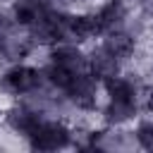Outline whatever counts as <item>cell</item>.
<instances>
[{
    "label": "cell",
    "mask_w": 153,
    "mask_h": 153,
    "mask_svg": "<svg viewBox=\"0 0 153 153\" xmlns=\"http://www.w3.org/2000/svg\"><path fill=\"white\" fill-rule=\"evenodd\" d=\"M131 10H134V5L129 0H100L93 7V14H96V22H98L100 31L108 33V31L122 29L127 17L131 14Z\"/></svg>",
    "instance_id": "52a82bcc"
},
{
    "label": "cell",
    "mask_w": 153,
    "mask_h": 153,
    "mask_svg": "<svg viewBox=\"0 0 153 153\" xmlns=\"http://www.w3.org/2000/svg\"><path fill=\"white\" fill-rule=\"evenodd\" d=\"M88 72L103 84L112 76H117L120 72H124V62H120L115 55H110L105 48L100 45H93L88 50Z\"/></svg>",
    "instance_id": "30bf717a"
},
{
    "label": "cell",
    "mask_w": 153,
    "mask_h": 153,
    "mask_svg": "<svg viewBox=\"0 0 153 153\" xmlns=\"http://www.w3.org/2000/svg\"><path fill=\"white\" fill-rule=\"evenodd\" d=\"M98 45L105 48L110 55H115V57H117L120 62H124V65H129V62L134 60V55L139 53V41H136L131 33H127L124 29H115V31L103 33Z\"/></svg>",
    "instance_id": "9c48e42d"
},
{
    "label": "cell",
    "mask_w": 153,
    "mask_h": 153,
    "mask_svg": "<svg viewBox=\"0 0 153 153\" xmlns=\"http://www.w3.org/2000/svg\"><path fill=\"white\" fill-rule=\"evenodd\" d=\"M41 120H45L38 110H33L29 103H24L22 98H17L14 103H10L5 110H2V127L10 131V134H14V136H19V139H24L26 141V136L38 127V122Z\"/></svg>",
    "instance_id": "277c9868"
},
{
    "label": "cell",
    "mask_w": 153,
    "mask_h": 153,
    "mask_svg": "<svg viewBox=\"0 0 153 153\" xmlns=\"http://www.w3.org/2000/svg\"><path fill=\"white\" fill-rule=\"evenodd\" d=\"M45 60L48 62H55L74 74L79 72H86L88 69V50L79 43H69V41H62V43H55L45 50Z\"/></svg>",
    "instance_id": "8992f818"
},
{
    "label": "cell",
    "mask_w": 153,
    "mask_h": 153,
    "mask_svg": "<svg viewBox=\"0 0 153 153\" xmlns=\"http://www.w3.org/2000/svg\"><path fill=\"white\" fill-rule=\"evenodd\" d=\"M67 100L81 112V115H98L100 110V98H103V84L86 69V72H79L74 74L72 84L67 86L65 91Z\"/></svg>",
    "instance_id": "3957f363"
},
{
    "label": "cell",
    "mask_w": 153,
    "mask_h": 153,
    "mask_svg": "<svg viewBox=\"0 0 153 153\" xmlns=\"http://www.w3.org/2000/svg\"><path fill=\"white\" fill-rule=\"evenodd\" d=\"M141 108H143L146 112H151V115H153V86H148V88L143 91V98H141Z\"/></svg>",
    "instance_id": "7c38bea8"
},
{
    "label": "cell",
    "mask_w": 153,
    "mask_h": 153,
    "mask_svg": "<svg viewBox=\"0 0 153 153\" xmlns=\"http://www.w3.org/2000/svg\"><path fill=\"white\" fill-rule=\"evenodd\" d=\"M74 141V129L72 122L60 120V117H45L38 122V127L26 136V146L31 151H41V153H53V151H65L72 148Z\"/></svg>",
    "instance_id": "6da1fadb"
},
{
    "label": "cell",
    "mask_w": 153,
    "mask_h": 153,
    "mask_svg": "<svg viewBox=\"0 0 153 153\" xmlns=\"http://www.w3.org/2000/svg\"><path fill=\"white\" fill-rule=\"evenodd\" d=\"M33 43L29 41L24 29L10 31L7 36L0 38V65H17V62H29L33 53Z\"/></svg>",
    "instance_id": "ba28073f"
},
{
    "label": "cell",
    "mask_w": 153,
    "mask_h": 153,
    "mask_svg": "<svg viewBox=\"0 0 153 153\" xmlns=\"http://www.w3.org/2000/svg\"><path fill=\"white\" fill-rule=\"evenodd\" d=\"M141 100H117V98H105L98 110V120L105 127H129L131 122L139 120L141 112Z\"/></svg>",
    "instance_id": "5b68a950"
},
{
    "label": "cell",
    "mask_w": 153,
    "mask_h": 153,
    "mask_svg": "<svg viewBox=\"0 0 153 153\" xmlns=\"http://www.w3.org/2000/svg\"><path fill=\"white\" fill-rule=\"evenodd\" d=\"M134 134H136L139 148L153 151V117H139L134 124Z\"/></svg>",
    "instance_id": "8fae6325"
},
{
    "label": "cell",
    "mask_w": 153,
    "mask_h": 153,
    "mask_svg": "<svg viewBox=\"0 0 153 153\" xmlns=\"http://www.w3.org/2000/svg\"><path fill=\"white\" fill-rule=\"evenodd\" d=\"M41 84H43L41 65L17 62V65H7L5 69H0V96L24 98L33 93Z\"/></svg>",
    "instance_id": "7a4b0ae2"
}]
</instances>
